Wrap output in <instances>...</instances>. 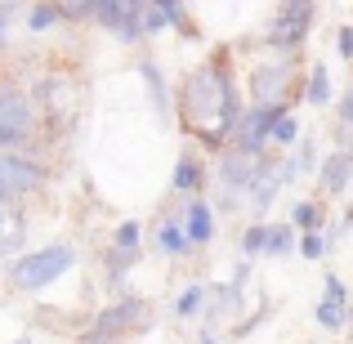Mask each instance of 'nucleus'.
Masks as SVG:
<instances>
[{"label":"nucleus","instance_id":"3","mask_svg":"<svg viewBox=\"0 0 353 344\" xmlns=\"http://www.w3.org/2000/svg\"><path fill=\"white\" fill-rule=\"evenodd\" d=\"M41 130V103L18 85H0V148H23Z\"/></svg>","mask_w":353,"mask_h":344},{"label":"nucleus","instance_id":"5","mask_svg":"<svg viewBox=\"0 0 353 344\" xmlns=\"http://www.w3.org/2000/svg\"><path fill=\"white\" fill-rule=\"evenodd\" d=\"M277 112H286V108L255 103L250 112H241V117L233 121V143H237V152H250V156L264 152V143H273V139H268V130H273Z\"/></svg>","mask_w":353,"mask_h":344},{"label":"nucleus","instance_id":"30","mask_svg":"<svg viewBox=\"0 0 353 344\" xmlns=\"http://www.w3.org/2000/svg\"><path fill=\"white\" fill-rule=\"evenodd\" d=\"M340 121H345V125L353 130V90L345 94V103H340Z\"/></svg>","mask_w":353,"mask_h":344},{"label":"nucleus","instance_id":"20","mask_svg":"<svg viewBox=\"0 0 353 344\" xmlns=\"http://www.w3.org/2000/svg\"><path fill=\"white\" fill-rule=\"evenodd\" d=\"M268 139H273V143H300V125H295V117L277 112L273 130H268Z\"/></svg>","mask_w":353,"mask_h":344},{"label":"nucleus","instance_id":"7","mask_svg":"<svg viewBox=\"0 0 353 344\" xmlns=\"http://www.w3.org/2000/svg\"><path fill=\"white\" fill-rule=\"evenodd\" d=\"M143 5L148 0H94V18L117 41H139L143 36Z\"/></svg>","mask_w":353,"mask_h":344},{"label":"nucleus","instance_id":"4","mask_svg":"<svg viewBox=\"0 0 353 344\" xmlns=\"http://www.w3.org/2000/svg\"><path fill=\"white\" fill-rule=\"evenodd\" d=\"M45 183V165L18 148H0V201H18Z\"/></svg>","mask_w":353,"mask_h":344},{"label":"nucleus","instance_id":"26","mask_svg":"<svg viewBox=\"0 0 353 344\" xmlns=\"http://www.w3.org/2000/svg\"><path fill=\"white\" fill-rule=\"evenodd\" d=\"M23 5H27V0H0V45L9 41V23H14V14Z\"/></svg>","mask_w":353,"mask_h":344},{"label":"nucleus","instance_id":"18","mask_svg":"<svg viewBox=\"0 0 353 344\" xmlns=\"http://www.w3.org/2000/svg\"><path fill=\"white\" fill-rule=\"evenodd\" d=\"M309 103H331V72L327 63H313V77H309Z\"/></svg>","mask_w":353,"mask_h":344},{"label":"nucleus","instance_id":"21","mask_svg":"<svg viewBox=\"0 0 353 344\" xmlns=\"http://www.w3.org/2000/svg\"><path fill=\"white\" fill-rule=\"evenodd\" d=\"M291 224H295V228H318V224H322V206H318V201H295Z\"/></svg>","mask_w":353,"mask_h":344},{"label":"nucleus","instance_id":"24","mask_svg":"<svg viewBox=\"0 0 353 344\" xmlns=\"http://www.w3.org/2000/svg\"><path fill=\"white\" fill-rule=\"evenodd\" d=\"M165 27H170V18L148 0V5H143V36H157V32H165Z\"/></svg>","mask_w":353,"mask_h":344},{"label":"nucleus","instance_id":"11","mask_svg":"<svg viewBox=\"0 0 353 344\" xmlns=\"http://www.w3.org/2000/svg\"><path fill=\"white\" fill-rule=\"evenodd\" d=\"M183 228H188V241H192V246H210V237H215V215H210L206 201H188Z\"/></svg>","mask_w":353,"mask_h":344},{"label":"nucleus","instance_id":"27","mask_svg":"<svg viewBox=\"0 0 353 344\" xmlns=\"http://www.w3.org/2000/svg\"><path fill=\"white\" fill-rule=\"evenodd\" d=\"M264 246H268V228H246V237H241V250H246V255H259Z\"/></svg>","mask_w":353,"mask_h":344},{"label":"nucleus","instance_id":"12","mask_svg":"<svg viewBox=\"0 0 353 344\" xmlns=\"http://www.w3.org/2000/svg\"><path fill=\"white\" fill-rule=\"evenodd\" d=\"M157 250H161V255H170V259L188 255V250H192L188 228H183L179 219H161V228H157Z\"/></svg>","mask_w":353,"mask_h":344},{"label":"nucleus","instance_id":"8","mask_svg":"<svg viewBox=\"0 0 353 344\" xmlns=\"http://www.w3.org/2000/svg\"><path fill=\"white\" fill-rule=\"evenodd\" d=\"M139 322H143V300H121L112 304V309H103L99 313V322H94V331H103V336H125V331H134Z\"/></svg>","mask_w":353,"mask_h":344},{"label":"nucleus","instance_id":"17","mask_svg":"<svg viewBox=\"0 0 353 344\" xmlns=\"http://www.w3.org/2000/svg\"><path fill=\"white\" fill-rule=\"evenodd\" d=\"M210 300V286H188V291H183L179 295V304H174V313H179V318H197V313H201V304H206Z\"/></svg>","mask_w":353,"mask_h":344},{"label":"nucleus","instance_id":"25","mask_svg":"<svg viewBox=\"0 0 353 344\" xmlns=\"http://www.w3.org/2000/svg\"><path fill=\"white\" fill-rule=\"evenodd\" d=\"M300 250H304L309 259H322V250H327L322 232H318V228H304V237H300Z\"/></svg>","mask_w":353,"mask_h":344},{"label":"nucleus","instance_id":"29","mask_svg":"<svg viewBox=\"0 0 353 344\" xmlns=\"http://www.w3.org/2000/svg\"><path fill=\"white\" fill-rule=\"evenodd\" d=\"M327 295H331V300H340V304H349V286L340 282V277H327Z\"/></svg>","mask_w":353,"mask_h":344},{"label":"nucleus","instance_id":"14","mask_svg":"<svg viewBox=\"0 0 353 344\" xmlns=\"http://www.w3.org/2000/svg\"><path fill=\"white\" fill-rule=\"evenodd\" d=\"M63 23V9H59V0H32V9H27V32H50V27H59Z\"/></svg>","mask_w":353,"mask_h":344},{"label":"nucleus","instance_id":"1","mask_svg":"<svg viewBox=\"0 0 353 344\" xmlns=\"http://www.w3.org/2000/svg\"><path fill=\"white\" fill-rule=\"evenodd\" d=\"M179 117L192 134L201 139L206 148H219L224 134L233 130L237 121V94H233V81L219 63L210 68H197L179 90Z\"/></svg>","mask_w":353,"mask_h":344},{"label":"nucleus","instance_id":"31","mask_svg":"<svg viewBox=\"0 0 353 344\" xmlns=\"http://www.w3.org/2000/svg\"><path fill=\"white\" fill-rule=\"evenodd\" d=\"M14 344H36V340H27V336H23V340H14Z\"/></svg>","mask_w":353,"mask_h":344},{"label":"nucleus","instance_id":"6","mask_svg":"<svg viewBox=\"0 0 353 344\" xmlns=\"http://www.w3.org/2000/svg\"><path fill=\"white\" fill-rule=\"evenodd\" d=\"M309 27H313V0H282L273 27H268V41L277 50H295L309 36Z\"/></svg>","mask_w":353,"mask_h":344},{"label":"nucleus","instance_id":"22","mask_svg":"<svg viewBox=\"0 0 353 344\" xmlns=\"http://www.w3.org/2000/svg\"><path fill=\"white\" fill-rule=\"evenodd\" d=\"M139 241H143V228H139V224H134V219H125V224H121V228H117V237H112V246H117V250H134V255H139Z\"/></svg>","mask_w":353,"mask_h":344},{"label":"nucleus","instance_id":"19","mask_svg":"<svg viewBox=\"0 0 353 344\" xmlns=\"http://www.w3.org/2000/svg\"><path fill=\"white\" fill-rule=\"evenodd\" d=\"M295 246V224H277V228H268V255H286V250Z\"/></svg>","mask_w":353,"mask_h":344},{"label":"nucleus","instance_id":"15","mask_svg":"<svg viewBox=\"0 0 353 344\" xmlns=\"http://www.w3.org/2000/svg\"><path fill=\"white\" fill-rule=\"evenodd\" d=\"M349 179H353V156L349 152H336L327 161V170H322V188H327V192H345Z\"/></svg>","mask_w":353,"mask_h":344},{"label":"nucleus","instance_id":"10","mask_svg":"<svg viewBox=\"0 0 353 344\" xmlns=\"http://www.w3.org/2000/svg\"><path fill=\"white\" fill-rule=\"evenodd\" d=\"M286 77H291V68H277V63H264V68L250 77V90H255V103H273L277 94L286 90Z\"/></svg>","mask_w":353,"mask_h":344},{"label":"nucleus","instance_id":"13","mask_svg":"<svg viewBox=\"0 0 353 344\" xmlns=\"http://www.w3.org/2000/svg\"><path fill=\"white\" fill-rule=\"evenodd\" d=\"M201 183H206V165H201L192 152H183V156H179V165H174L170 188H174V192H197Z\"/></svg>","mask_w":353,"mask_h":344},{"label":"nucleus","instance_id":"23","mask_svg":"<svg viewBox=\"0 0 353 344\" xmlns=\"http://www.w3.org/2000/svg\"><path fill=\"white\" fill-rule=\"evenodd\" d=\"M157 9H161L165 18H170V27H179V32H188V9H183V0H152Z\"/></svg>","mask_w":353,"mask_h":344},{"label":"nucleus","instance_id":"9","mask_svg":"<svg viewBox=\"0 0 353 344\" xmlns=\"http://www.w3.org/2000/svg\"><path fill=\"white\" fill-rule=\"evenodd\" d=\"M27 246V215L14 201H0V259L18 255Z\"/></svg>","mask_w":353,"mask_h":344},{"label":"nucleus","instance_id":"16","mask_svg":"<svg viewBox=\"0 0 353 344\" xmlns=\"http://www.w3.org/2000/svg\"><path fill=\"white\" fill-rule=\"evenodd\" d=\"M345 309H349V304H340V300H331V295H327V300L313 309V318H318L327 331H345V327H349V313H345Z\"/></svg>","mask_w":353,"mask_h":344},{"label":"nucleus","instance_id":"28","mask_svg":"<svg viewBox=\"0 0 353 344\" xmlns=\"http://www.w3.org/2000/svg\"><path fill=\"white\" fill-rule=\"evenodd\" d=\"M336 41H340V54H345V63H353V23H349V27H340Z\"/></svg>","mask_w":353,"mask_h":344},{"label":"nucleus","instance_id":"2","mask_svg":"<svg viewBox=\"0 0 353 344\" xmlns=\"http://www.w3.org/2000/svg\"><path fill=\"white\" fill-rule=\"evenodd\" d=\"M72 268H77V246L50 241V246H41V250H27V255H18V259H5V286L32 295V291L54 286L63 273H72Z\"/></svg>","mask_w":353,"mask_h":344}]
</instances>
